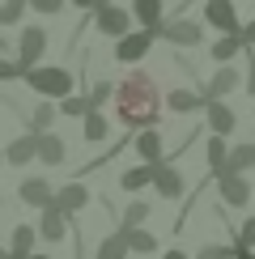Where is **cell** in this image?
I'll list each match as a JSON object with an SVG mask.
<instances>
[{"mask_svg": "<svg viewBox=\"0 0 255 259\" xmlns=\"http://www.w3.org/2000/svg\"><path fill=\"white\" fill-rule=\"evenodd\" d=\"M38 234L47 242H64V234H68V230H64V212H56L47 204V208H42V221H38Z\"/></svg>", "mask_w": 255, "mask_h": 259, "instance_id": "obj_14", "label": "cell"}, {"mask_svg": "<svg viewBox=\"0 0 255 259\" xmlns=\"http://www.w3.org/2000/svg\"><path fill=\"white\" fill-rule=\"evenodd\" d=\"M13 77H21V68H17V64H9L5 56H0V81H13Z\"/></svg>", "mask_w": 255, "mask_h": 259, "instance_id": "obj_36", "label": "cell"}, {"mask_svg": "<svg viewBox=\"0 0 255 259\" xmlns=\"http://www.w3.org/2000/svg\"><path fill=\"white\" fill-rule=\"evenodd\" d=\"M234 255V246H204L200 251V259H230Z\"/></svg>", "mask_w": 255, "mask_h": 259, "instance_id": "obj_34", "label": "cell"}, {"mask_svg": "<svg viewBox=\"0 0 255 259\" xmlns=\"http://www.w3.org/2000/svg\"><path fill=\"white\" fill-rule=\"evenodd\" d=\"M111 94H115V90H111V81H98V85H94V94L85 98V102H90V111H102V102L111 98Z\"/></svg>", "mask_w": 255, "mask_h": 259, "instance_id": "obj_30", "label": "cell"}, {"mask_svg": "<svg viewBox=\"0 0 255 259\" xmlns=\"http://www.w3.org/2000/svg\"><path fill=\"white\" fill-rule=\"evenodd\" d=\"M34 255V230H30V225H17L13 230V255L9 259H30Z\"/></svg>", "mask_w": 255, "mask_h": 259, "instance_id": "obj_21", "label": "cell"}, {"mask_svg": "<svg viewBox=\"0 0 255 259\" xmlns=\"http://www.w3.org/2000/svg\"><path fill=\"white\" fill-rule=\"evenodd\" d=\"M123 191H141V187H149L153 183V166H132V170H123Z\"/></svg>", "mask_w": 255, "mask_h": 259, "instance_id": "obj_22", "label": "cell"}, {"mask_svg": "<svg viewBox=\"0 0 255 259\" xmlns=\"http://www.w3.org/2000/svg\"><path fill=\"white\" fill-rule=\"evenodd\" d=\"M85 200H90V191H85L81 183H68L60 196H51V208H56V212H77Z\"/></svg>", "mask_w": 255, "mask_h": 259, "instance_id": "obj_10", "label": "cell"}, {"mask_svg": "<svg viewBox=\"0 0 255 259\" xmlns=\"http://www.w3.org/2000/svg\"><path fill=\"white\" fill-rule=\"evenodd\" d=\"M242 51V30H234V34H226L221 42H212V60H221V64H230L234 56Z\"/></svg>", "mask_w": 255, "mask_h": 259, "instance_id": "obj_19", "label": "cell"}, {"mask_svg": "<svg viewBox=\"0 0 255 259\" xmlns=\"http://www.w3.org/2000/svg\"><path fill=\"white\" fill-rule=\"evenodd\" d=\"M251 246H255V217L242 225V234L234 238V251H251Z\"/></svg>", "mask_w": 255, "mask_h": 259, "instance_id": "obj_31", "label": "cell"}, {"mask_svg": "<svg viewBox=\"0 0 255 259\" xmlns=\"http://www.w3.org/2000/svg\"><path fill=\"white\" fill-rule=\"evenodd\" d=\"M136 153H141L149 166H157L162 161V136L157 132H145V136H136Z\"/></svg>", "mask_w": 255, "mask_h": 259, "instance_id": "obj_18", "label": "cell"}, {"mask_svg": "<svg viewBox=\"0 0 255 259\" xmlns=\"http://www.w3.org/2000/svg\"><path fill=\"white\" fill-rule=\"evenodd\" d=\"M21 13H26V0H5V5H0V26L21 21Z\"/></svg>", "mask_w": 255, "mask_h": 259, "instance_id": "obj_28", "label": "cell"}, {"mask_svg": "<svg viewBox=\"0 0 255 259\" xmlns=\"http://www.w3.org/2000/svg\"><path fill=\"white\" fill-rule=\"evenodd\" d=\"M42 51H47V34H42L38 26H30L26 34H21V60H17V68H21V72H30Z\"/></svg>", "mask_w": 255, "mask_h": 259, "instance_id": "obj_5", "label": "cell"}, {"mask_svg": "<svg viewBox=\"0 0 255 259\" xmlns=\"http://www.w3.org/2000/svg\"><path fill=\"white\" fill-rule=\"evenodd\" d=\"M51 115H56V106H51V102H38V106H34V127H47Z\"/></svg>", "mask_w": 255, "mask_h": 259, "instance_id": "obj_33", "label": "cell"}, {"mask_svg": "<svg viewBox=\"0 0 255 259\" xmlns=\"http://www.w3.org/2000/svg\"><path fill=\"white\" fill-rule=\"evenodd\" d=\"M247 166H255V145H234L226 153V175H238Z\"/></svg>", "mask_w": 255, "mask_h": 259, "instance_id": "obj_16", "label": "cell"}, {"mask_svg": "<svg viewBox=\"0 0 255 259\" xmlns=\"http://www.w3.org/2000/svg\"><path fill=\"white\" fill-rule=\"evenodd\" d=\"M204 21L217 30H226V34H234L238 30V17H234V0H208L204 5Z\"/></svg>", "mask_w": 255, "mask_h": 259, "instance_id": "obj_6", "label": "cell"}, {"mask_svg": "<svg viewBox=\"0 0 255 259\" xmlns=\"http://www.w3.org/2000/svg\"><path fill=\"white\" fill-rule=\"evenodd\" d=\"M9 161H13V166H26L30 157H34V136H17L13 145H9V153H5Z\"/></svg>", "mask_w": 255, "mask_h": 259, "instance_id": "obj_23", "label": "cell"}, {"mask_svg": "<svg viewBox=\"0 0 255 259\" xmlns=\"http://www.w3.org/2000/svg\"><path fill=\"white\" fill-rule=\"evenodd\" d=\"M221 196H226V204H234V208H242V204L251 200V187L242 175H221Z\"/></svg>", "mask_w": 255, "mask_h": 259, "instance_id": "obj_11", "label": "cell"}, {"mask_svg": "<svg viewBox=\"0 0 255 259\" xmlns=\"http://www.w3.org/2000/svg\"><path fill=\"white\" fill-rule=\"evenodd\" d=\"M119 238H123V246H128V251H141V255L157 246V238H153L149 230H119Z\"/></svg>", "mask_w": 255, "mask_h": 259, "instance_id": "obj_20", "label": "cell"}, {"mask_svg": "<svg viewBox=\"0 0 255 259\" xmlns=\"http://www.w3.org/2000/svg\"><path fill=\"white\" fill-rule=\"evenodd\" d=\"M149 217V204H128V212H123V230H141V221Z\"/></svg>", "mask_w": 255, "mask_h": 259, "instance_id": "obj_29", "label": "cell"}, {"mask_svg": "<svg viewBox=\"0 0 255 259\" xmlns=\"http://www.w3.org/2000/svg\"><path fill=\"white\" fill-rule=\"evenodd\" d=\"M60 111H64V115H85V111H90V102H85V98H64Z\"/></svg>", "mask_w": 255, "mask_h": 259, "instance_id": "obj_32", "label": "cell"}, {"mask_svg": "<svg viewBox=\"0 0 255 259\" xmlns=\"http://www.w3.org/2000/svg\"><path fill=\"white\" fill-rule=\"evenodd\" d=\"M153 183H157V191H162L166 200H179V196H183V175L170 170L166 161H157V166H153Z\"/></svg>", "mask_w": 255, "mask_h": 259, "instance_id": "obj_8", "label": "cell"}, {"mask_svg": "<svg viewBox=\"0 0 255 259\" xmlns=\"http://www.w3.org/2000/svg\"><path fill=\"white\" fill-rule=\"evenodd\" d=\"M119 115H123V123L128 127H149L157 119V85H153V77H145V72H128L123 77V85L119 90Z\"/></svg>", "mask_w": 255, "mask_h": 259, "instance_id": "obj_1", "label": "cell"}, {"mask_svg": "<svg viewBox=\"0 0 255 259\" xmlns=\"http://www.w3.org/2000/svg\"><path fill=\"white\" fill-rule=\"evenodd\" d=\"M242 42H255V21H251L247 30H242Z\"/></svg>", "mask_w": 255, "mask_h": 259, "instance_id": "obj_37", "label": "cell"}, {"mask_svg": "<svg viewBox=\"0 0 255 259\" xmlns=\"http://www.w3.org/2000/svg\"><path fill=\"white\" fill-rule=\"evenodd\" d=\"M21 200H26V204H38V208H47V204H51V187H47L42 179H26V183H21Z\"/></svg>", "mask_w": 255, "mask_h": 259, "instance_id": "obj_17", "label": "cell"}, {"mask_svg": "<svg viewBox=\"0 0 255 259\" xmlns=\"http://www.w3.org/2000/svg\"><path fill=\"white\" fill-rule=\"evenodd\" d=\"M128 26H132V13H128V9H115V5H102L98 9V30H102V34L123 38Z\"/></svg>", "mask_w": 255, "mask_h": 259, "instance_id": "obj_3", "label": "cell"}, {"mask_svg": "<svg viewBox=\"0 0 255 259\" xmlns=\"http://www.w3.org/2000/svg\"><path fill=\"white\" fill-rule=\"evenodd\" d=\"M30 259H51V255H30Z\"/></svg>", "mask_w": 255, "mask_h": 259, "instance_id": "obj_42", "label": "cell"}, {"mask_svg": "<svg viewBox=\"0 0 255 259\" xmlns=\"http://www.w3.org/2000/svg\"><path fill=\"white\" fill-rule=\"evenodd\" d=\"M208 166H212V175H226V140L221 136H208Z\"/></svg>", "mask_w": 255, "mask_h": 259, "instance_id": "obj_24", "label": "cell"}, {"mask_svg": "<svg viewBox=\"0 0 255 259\" xmlns=\"http://www.w3.org/2000/svg\"><path fill=\"white\" fill-rule=\"evenodd\" d=\"M94 5H98V9H102V5H106V0H94Z\"/></svg>", "mask_w": 255, "mask_h": 259, "instance_id": "obj_43", "label": "cell"}, {"mask_svg": "<svg viewBox=\"0 0 255 259\" xmlns=\"http://www.w3.org/2000/svg\"><path fill=\"white\" fill-rule=\"evenodd\" d=\"M170 111H179V115H183V111H196V106H200V98H196V94H191V90H170Z\"/></svg>", "mask_w": 255, "mask_h": 259, "instance_id": "obj_25", "label": "cell"}, {"mask_svg": "<svg viewBox=\"0 0 255 259\" xmlns=\"http://www.w3.org/2000/svg\"><path fill=\"white\" fill-rule=\"evenodd\" d=\"M34 153L47 161V166H56V161H64V140L51 136V132H38L34 136Z\"/></svg>", "mask_w": 255, "mask_h": 259, "instance_id": "obj_13", "label": "cell"}, {"mask_svg": "<svg viewBox=\"0 0 255 259\" xmlns=\"http://www.w3.org/2000/svg\"><path fill=\"white\" fill-rule=\"evenodd\" d=\"M234 259H255V255L251 251H234Z\"/></svg>", "mask_w": 255, "mask_h": 259, "instance_id": "obj_39", "label": "cell"}, {"mask_svg": "<svg viewBox=\"0 0 255 259\" xmlns=\"http://www.w3.org/2000/svg\"><path fill=\"white\" fill-rule=\"evenodd\" d=\"M166 259H187V255H183V251H170V255H166Z\"/></svg>", "mask_w": 255, "mask_h": 259, "instance_id": "obj_40", "label": "cell"}, {"mask_svg": "<svg viewBox=\"0 0 255 259\" xmlns=\"http://www.w3.org/2000/svg\"><path fill=\"white\" fill-rule=\"evenodd\" d=\"M0 259H9V251H5V246H0Z\"/></svg>", "mask_w": 255, "mask_h": 259, "instance_id": "obj_41", "label": "cell"}, {"mask_svg": "<svg viewBox=\"0 0 255 259\" xmlns=\"http://www.w3.org/2000/svg\"><path fill=\"white\" fill-rule=\"evenodd\" d=\"M157 34L170 38L175 47H196V42L204 38V26H196V21H170V26H162Z\"/></svg>", "mask_w": 255, "mask_h": 259, "instance_id": "obj_4", "label": "cell"}, {"mask_svg": "<svg viewBox=\"0 0 255 259\" xmlns=\"http://www.w3.org/2000/svg\"><path fill=\"white\" fill-rule=\"evenodd\" d=\"M128 255V246H123V238L115 234V238H102L98 242V259H123Z\"/></svg>", "mask_w": 255, "mask_h": 259, "instance_id": "obj_27", "label": "cell"}, {"mask_svg": "<svg viewBox=\"0 0 255 259\" xmlns=\"http://www.w3.org/2000/svg\"><path fill=\"white\" fill-rule=\"evenodd\" d=\"M21 81H26L30 90L47 94V98H68V90H72V72L68 68H30V72H21Z\"/></svg>", "mask_w": 255, "mask_h": 259, "instance_id": "obj_2", "label": "cell"}, {"mask_svg": "<svg viewBox=\"0 0 255 259\" xmlns=\"http://www.w3.org/2000/svg\"><path fill=\"white\" fill-rule=\"evenodd\" d=\"M132 13H136V21H141L149 34L162 30V0H132Z\"/></svg>", "mask_w": 255, "mask_h": 259, "instance_id": "obj_9", "label": "cell"}, {"mask_svg": "<svg viewBox=\"0 0 255 259\" xmlns=\"http://www.w3.org/2000/svg\"><path fill=\"white\" fill-rule=\"evenodd\" d=\"M106 136V119H102V111H85V140H98Z\"/></svg>", "mask_w": 255, "mask_h": 259, "instance_id": "obj_26", "label": "cell"}, {"mask_svg": "<svg viewBox=\"0 0 255 259\" xmlns=\"http://www.w3.org/2000/svg\"><path fill=\"white\" fill-rule=\"evenodd\" d=\"M204 106H208V123H212V132H217V136L234 132V123H238V119H234L230 106H221V102H204Z\"/></svg>", "mask_w": 255, "mask_h": 259, "instance_id": "obj_15", "label": "cell"}, {"mask_svg": "<svg viewBox=\"0 0 255 259\" xmlns=\"http://www.w3.org/2000/svg\"><path fill=\"white\" fill-rule=\"evenodd\" d=\"M149 42H153V34H149V30H145V34H123V38H119V47H115V60H119V64L141 60L145 51H149Z\"/></svg>", "mask_w": 255, "mask_h": 259, "instance_id": "obj_7", "label": "cell"}, {"mask_svg": "<svg viewBox=\"0 0 255 259\" xmlns=\"http://www.w3.org/2000/svg\"><path fill=\"white\" fill-rule=\"evenodd\" d=\"M230 90H238V68H221L217 77L208 81V90H204V98H200V102H217L221 94H230Z\"/></svg>", "mask_w": 255, "mask_h": 259, "instance_id": "obj_12", "label": "cell"}, {"mask_svg": "<svg viewBox=\"0 0 255 259\" xmlns=\"http://www.w3.org/2000/svg\"><path fill=\"white\" fill-rule=\"evenodd\" d=\"M26 5H34L38 13H60V9H64V0H26Z\"/></svg>", "mask_w": 255, "mask_h": 259, "instance_id": "obj_35", "label": "cell"}, {"mask_svg": "<svg viewBox=\"0 0 255 259\" xmlns=\"http://www.w3.org/2000/svg\"><path fill=\"white\" fill-rule=\"evenodd\" d=\"M68 5H77V9H90V5H94V0H68Z\"/></svg>", "mask_w": 255, "mask_h": 259, "instance_id": "obj_38", "label": "cell"}]
</instances>
